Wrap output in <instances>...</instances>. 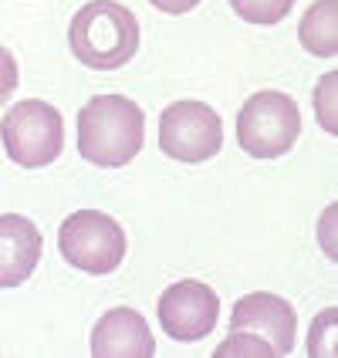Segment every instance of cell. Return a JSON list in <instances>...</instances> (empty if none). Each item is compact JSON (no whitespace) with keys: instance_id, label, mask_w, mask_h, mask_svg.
<instances>
[{"instance_id":"cell-8","label":"cell","mask_w":338,"mask_h":358,"mask_svg":"<svg viewBox=\"0 0 338 358\" xmlns=\"http://www.w3.org/2000/svg\"><path fill=\"white\" fill-rule=\"evenodd\" d=\"M295 328H298L295 308L278 294H267V291H254V294L240 298L234 304V315H230V331L260 335L274 348V355L295 352Z\"/></svg>"},{"instance_id":"cell-2","label":"cell","mask_w":338,"mask_h":358,"mask_svg":"<svg viewBox=\"0 0 338 358\" xmlns=\"http://www.w3.org/2000/svg\"><path fill=\"white\" fill-rule=\"evenodd\" d=\"M71 55L92 71L125 68L139 51V20L115 0L85 3L68 27Z\"/></svg>"},{"instance_id":"cell-16","label":"cell","mask_w":338,"mask_h":358,"mask_svg":"<svg viewBox=\"0 0 338 358\" xmlns=\"http://www.w3.org/2000/svg\"><path fill=\"white\" fill-rule=\"evenodd\" d=\"M17 78H20V71H17V61H14V55L0 44V105L14 95V88H17Z\"/></svg>"},{"instance_id":"cell-5","label":"cell","mask_w":338,"mask_h":358,"mask_svg":"<svg viewBox=\"0 0 338 358\" xmlns=\"http://www.w3.org/2000/svg\"><path fill=\"white\" fill-rule=\"evenodd\" d=\"M61 257L85 274H112L125 260V230L101 210H78L58 230Z\"/></svg>"},{"instance_id":"cell-6","label":"cell","mask_w":338,"mask_h":358,"mask_svg":"<svg viewBox=\"0 0 338 358\" xmlns=\"http://www.w3.org/2000/svg\"><path fill=\"white\" fill-rule=\"evenodd\" d=\"M223 145L220 115L197 99L173 101L160 115V149L176 162H206Z\"/></svg>"},{"instance_id":"cell-15","label":"cell","mask_w":338,"mask_h":358,"mask_svg":"<svg viewBox=\"0 0 338 358\" xmlns=\"http://www.w3.org/2000/svg\"><path fill=\"white\" fill-rule=\"evenodd\" d=\"M335 81H338V75L328 71L321 78V88H315V105H318L315 112H318L325 132H335Z\"/></svg>"},{"instance_id":"cell-7","label":"cell","mask_w":338,"mask_h":358,"mask_svg":"<svg viewBox=\"0 0 338 358\" xmlns=\"http://www.w3.org/2000/svg\"><path fill=\"white\" fill-rule=\"evenodd\" d=\"M220 318L217 291L203 280H179L169 284L160 298V324L169 338L199 341L206 338Z\"/></svg>"},{"instance_id":"cell-1","label":"cell","mask_w":338,"mask_h":358,"mask_svg":"<svg viewBox=\"0 0 338 358\" xmlns=\"http://www.w3.org/2000/svg\"><path fill=\"white\" fill-rule=\"evenodd\" d=\"M146 115L125 95H95L78 112V152L101 169H122L139 156Z\"/></svg>"},{"instance_id":"cell-13","label":"cell","mask_w":338,"mask_h":358,"mask_svg":"<svg viewBox=\"0 0 338 358\" xmlns=\"http://www.w3.org/2000/svg\"><path fill=\"white\" fill-rule=\"evenodd\" d=\"M335 318L338 311L328 308L311 321V335H308V355L311 358H332L335 355Z\"/></svg>"},{"instance_id":"cell-4","label":"cell","mask_w":338,"mask_h":358,"mask_svg":"<svg viewBox=\"0 0 338 358\" xmlns=\"http://www.w3.org/2000/svg\"><path fill=\"white\" fill-rule=\"evenodd\" d=\"M0 136L7 156L24 169H41L55 162L64 149V122L55 105L41 99H24L0 122Z\"/></svg>"},{"instance_id":"cell-9","label":"cell","mask_w":338,"mask_h":358,"mask_svg":"<svg viewBox=\"0 0 338 358\" xmlns=\"http://www.w3.org/2000/svg\"><path fill=\"white\" fill-rule=\"evenodd\" d=\"M92 355L95 358H153L156 338L136 308H112L105 311L92 331Z\"/></svg>"},{"instance_id":"cell-14","label":"cell","mask_w":338,"mask_h":358,"mask_svg":"<svg viewBox=\"0 0 338 358\" xmlns=\"http://www.w3.org/2000/svg\"><path fill=\"white\" fill-rule=\"evenodd\" d=\"M230 355H254V358H278L274 348L260 335H251V331H230V338L220 341V348L213 352V358H230Z\"/></svg>"},{"instance_id":"cell-11","label":"cell","mask_w":338,"mask_h":358,"mask_svg":"<svg viewBox=\"0 0 338 358\" xmlns=\"http://www.w3.org/2000/svg\"><path fill=\"white\" fill-rule=\"evenodd\" d=\"M298 41L304 51L318 58H335L338 55V0H318L308 7L301 17Z\"/></svg>"},{"instance_id":"cell-10","label":"cell","mask_w":338,"mask_h":358,"mask_svg":"<svg viewBox=\"0 0 338 358\" xmlns=\"http://www.w3.org/2000/svg\"><path fill=\"white\" fill-rule=\"evenodd\" d=\"M41 230L27 217L0 213V287H17L41 260Z\"/></svg>"},{"instance_id":"cell-17","label":"cell","mask_w":338,"mask_h":358,"mask_svg":"<svg viewBox=\"0 0 338 358\" xmlns=\"http://www.w3.org/2000/svg\"><path fill=\"white\" fill-rule=\"evenodd\" d=\"M149 3H153L156 10H162V14H190L203 0H149Z\"/></svg>"},{"instance_id":"cell-12","label":"cell","mask_w":338,"mask_h":358,"mask_svg":"<svg viewBox=\"0 0 338 358\" xmlns=\"http://www.w3.org/2000/svg\"><path fill=\"white\" fill-rule=\"evenodd\" d=\"M234 14L247 24H258V27H274L291 14L295 0H230Z\"/></svg>"},{"instance_id":"cell-3","label":"cell","mask_w":338,"mask_h":358,"mask_svg":"<svg viewBox=\"0 0 338 358\" xmlns=\"http://www.w3.org/2000/svg\"><path fill=\"white\" fill-rule=\"evenodd\" d=\"M301 136V112L284 92H258L237 112V142L254 159H281Z\"/></svg>"}]
</instances>
